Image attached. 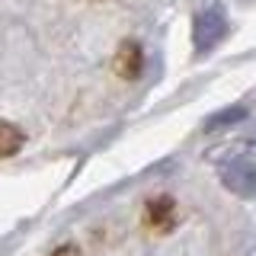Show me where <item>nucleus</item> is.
<instances>
[{
    "label": "nucleus",
    "instance_id": "0eeeda50",
    "mask_svg": "<svg viewBox=\"0 0 256 256\" xmlns=\"http://www.w3.org/2000/svg\"><path fill=\"white\" fill-rule=\"evenodd\" d=\"M52 256H80V246L77 244H61Z\"/></svg>",
    "mask_w": 256,
    "mask_h": 256
},
{
    "label": "nucleus",
    "instance_id": "20e7f679",
    "mask_svg": "<svg viewBox=\"0 0 256 256\" xmlns=\"http://www.w3.org/2000/svg\"><path fill=\"white\" fill-rule=\"evenodd\" d=\"M144 68V52L141 45L134 42V38H125V42H118L116 54H112V70H116L122 80H134L141 74Z\"/></svg>",
    "mask_w": 256,
    "mask_h": 256
},
{
    "label": "nucleus",
    "instance_id": "39448f33",
    "mask_svg": "<svg viewBox=\"0 0 256 256\" xmlns=\"http://www.w3.org/2000/svg\"><path fill=\"white\" fill-rule=\"evenodd\" d=\"M22 144H26V132H22L20 125H13V122H6V118H0V160L20 154Z\"/></svg>",
    "mask_w": 256,
    "mask_h": 256
},
{
    "label": "nucleus",
    "instance_id": "423d86ee",
    "mask_svg": "<svg viewBox=\"0 0 256 256\" xmlns=\"http://www.w3.org/2000/svg\"><path fill=\"white\" fill-rule=\"evenodd\" d=\"M244 116H246V106H230V109H221V112H214V116L205 122V128H208V132H218V128L237 125Z\"/></svg>",
    "mask_w": 256,
    "mask_h": 256
},
{
    "label": "nucleus",
    "instance_id": "7ed1b4c3",
    "mask_svg": "<svg viewBox=\"0 0 256 256\" xmlns=\"http://www.w3.org/2000/svg\"><path fill=\"white\" fill-rule=\"evenodd\" d=\"M144 228L157 230V234H166V230L176 228V198L170 196H157L144 205Z\"/></svg>",
    "mask_w": 256,
    "mask_h": 256
},
{
    "label": "nucleus",
    "instance_id": "f257e3e1",
    "mask_svg": "<svg viewBox=\"0 0 256 256\" xmlns=\"http://www.w3.org/2000/svg\"><path fill=\"white\" fill-rule=\"evenodd\" d=\"M224 36H228V10H224L221 0H208V4L198 6L196 20H192V42H196V52L198 54L212 52Z\"/></svg>",
    "mask_w": 256,
    "mask_h": 256
},
{
    "label": "nucleus",
    "instance_id": "f03ea898",
    "mask_svg": "<svg viewBox=\"0 0 256 256\" xmlns=\"http://www.w3.org/2000/svg\"><path fill=\"white\" fill-rule=\"evenodd\" d=\"M221 180L237 196H256V164L246 157H237L228 166H221Z\"/></svg>",
    "mask_w": 256,
    "mask_h": 256
}]
</instances>
